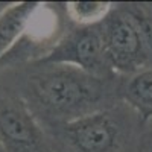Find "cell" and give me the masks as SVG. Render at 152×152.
<instances>
[{
	"label": "cell",
	"instance_id": "6",
	"mask_svg": "<svg viewBox=\"0 0 152 152\" xmlns=\"http://www.w3.org/2000/svg\"><path fill=\"white\" fill-rule=\"evenodd\" d=\"M41 3L15 2L5 6L0 12V61L26 37L32 17Z\"/></svg>",
	"mask_w": 152,
	"mask_h": 152
},
{
	"label": "cell",
	"instance_id": "1",
	"mask_svg": "<svg viewBox=\"0 0 152 152\" xmlns=\"http://www.w3.org/2000/svg\"><path fill=\"white\" fill-rule=\"evenodd\" d=\"M97 79L75 67L55 66L32 76L31 91L47 110L69 114L85 108L97 99Z\"/></svg>",
	"mask_w": 152,
	"mask_h": 152
},
{
	"label": "cell",
	"instance_id": "4",
	"mask_svg": "<svg viewBox=\"0 0 152 152\" xmlns=\"http://www.w3.org/2000/svg\"><path fill=\"white\" fill-rule=\"evenodd\" d=\"M37 64L50 66H69L75 67L90 76L97 78L99 73L110 69L100 28H81L66 35L62 40L55 43L46 53L35 59Z\"/></svg>",
	"mask_w": 152,
	"mask_h": 152
},
{
	"label": "cell",
	"instance_id": "10",
	"mask_svg": "<svg viewBox=\"0 0 152 152\" xmlns=\"http://www.w3.org/2000/svg\"><path fill=\"white\" fill-rule=\"evenodd\" d=\"M148 125H152V122L148 123ZM142 152H152V128L146 132V135H145V138H143Z\"/></svg>",
	"mask_w": 152,
	"mask_h": 152
},
{
	"label": "cell",
	"instance_id": "9",
	"mask_svg": "<svg viewBox=\"0 0 152 152\" xmlns=\"http://www.w3.org/2000/svg\"><path fill=\"white\" fill-rule=\"evenodd\" d=\"M125 9L129 12V15L135 21L152 61V6L134 3V5H128V8Z\"/></svg>",
	"mask_w": 152,
	"mask_h": 152
},
{
	"label": "cell",
	"instance_id": "3",
	"mask_svg": "<svg viewBox=\"0 0 152 152\" xmlns=\"http://www.w3.org/2000/svg\"><path fill=\"white\" fill-rule=\"evenodd\" d=\"M100 34L111 70L129 76L152 64L142 34L126 9L111 12L100 26Z\"/></svg>",
	"mask_w": 152,
	"mask_h": 152
},
{
	"label": "cell",
	"instance_id": "2",
	"mask_svg": "<svg viewBox=\"0 0 152 152\" xmlns=\"http://www.w3.org/2000/svg\"><path fill=\"white\" fill-rule=\"evenodd\" d=\"M64 134L75 152H117L131 134V123L117 111H90L69 119Z\"/></svg>",
	"mask_w": 152,
	"mask_h": 152
},
{
	"label": "cell",
	"instance_id": "5",
	"mask_svg": "<svg viewBox=\"0 0 152 152\" xmlns=\"http://www.w3.org/2000/svg\"><path fill=\"white\" fill-rule=\"evenodd\" d=\"M0 143L8 152H52L40 125L18 99L0 104Z\"/></svg>",
	"mask_w": 152,
	"mask_h": 152
},
{
	"label": "cell",
	"instance_id": "7",
	"mask_svg": "<svg viewBox=\"0 0 152 152\" xmlns=\"http://www.w3.org/2000/svg\"><path fill=\"white\" fill-rule=\"evenodd\" d=\"M120 97L145 126L152 122V64L126 76Z\"/></svg>",
	"mask_w": 152,
	"mask_h": 152
},
{
	"label": "cell",
	"instance_id": "8",
	"mask_svg": "<svg viewBox=\"0 0 152 152\" xmlns=\"http://www.w3.org/2000/svg\"><path fill=\"white\" fill-rule=\"evenodd\" d=\"M113 11L111 2H69L66 12L69 18L82 28H91L104 23Z\"/></svg>",
	"mask_w": 152,
	"mask_h": 152
}]
</instances>
